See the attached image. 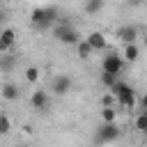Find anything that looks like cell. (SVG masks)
<instances>
[{
    "instance_id": "obj_1",
    "label": "cell",
    "mask_w": 147,
    "mask_h": 147,
    "mask_svg": "<svg viewBox=\"0 0 147 147\" xmlns=\"http://www.w3.org/2000/svg\"><path fill=\"white\" fill-rule=\"evenodd\" d=\"M60 21V11L57 7H34L32 14H30V23L34 30L39 32H46V30H53V25Z\"/></svg>"
},
{
    "instance_id": "obj_2",
    "label": "cell",
    "mask_w": 147,
    "mask_h": 147,
    "mask_svg": "<svg viewBox=\"0 0 147 147\" xmlns=\"http://www.w3.org/2000/svg\"><path fill=\"white\" fill-rule=\"evenodd\" d=\"M53 37H55L60 44H64V46H76V44L83 39L80 32H78V28H76L74 23L64 21V18H60V21L53 25Z\"/></svg>"
},
{
    "instance_id": "obj_3",
    "label": "cell",
    "mask_w": 147,
    "mask_h": 147,
    "mask_svg": "<svg viewBox=\"0 0 147 147\" xmlns=\"http://www.w3.org/2000/svg\"><path fill=\"white\" fill-rule=\"evenodd\" d=\"M108 92L117 99V103H119L124 110H133V106H136V92H133V87H131L129 83L117 80L113 87H108Z\"/></svg>"
},
{
    "instance_id": "obj_4",
    "label": "cell",
    "mask_w": 147,
    "mask_h": 147,
    "mask_svg": "<svg viewBox=\"0 0 147 147\" xmlns=\"http://www.w3.org/2000/svg\"><path fill=\"white\" fill-rule=\"evenodd\" d=\"M119 136H122V129H119L117 122H103L101 126H96L94 138H92V145H94V147H101V145L115 142Z\"/></svg>"
},
{
    "instance_id": "obj_5",
    "label": "cell",
    "mask_w": 147,
    "mask_h": 147,
    "mask_svg": "<svg viewBox=\"0 0 147 147\" xmlns=\"http://www.w3.org/2000/svg\"><path fill=\"white\" fill-rule=\"evenodd\" d=\"M122 69H124V57L119 55V53H115V51H110L108 55H103V60H101V71H108V74H122Z\"/></svg>"
},
{
    "instance_id": "obj_6",
    "label": "cell",
    "mask_w": 147,
    "mask_h": 147,
    "mask_svg": "<svg viewBox=\"0 0 147 147\" xmlns=\"http://www.w3.org/2000/svg\"><path fill=\"white\" fill-rule=\"evenodd\" d=\"M71 87H74V80H71L67 74H57V76H53V80H51V90H53L57 96L69 94Z\"/></svg>"
},
{
    "instance_id": "obj_7",
    "label": "cell",
    "mask_w": 147,
    "mask_h": 147,
    "mask_svg": "<svg viewBox=\"0 0 147 147\" xmlns=\"http://www.w3.org/2000/svg\"><path fill=\"white\" fill-rule=\"evenodd\" d=\"M30 103H32V108H34V110L46 113V110H48V103H51L48 92H44V90H34V92L30 94Z\"/></svg>"
},
{
    "instance_id": "obj_8",
    "label": "cell",
    "mask_w": 147,
    "mask_h": 147,
    "mask_svg": "<svg viewBox=\"0 0 147 147\" xmlns=\"http://www.w3.org/2000/svg\"><path fill=\"white\" fill-rule=\"evenodd\" d=\"M138 37H140V30H138L136 25H122V28L117 30V39H119L122 44H136Z\"/></svg>"
},
{
    "instance_id": "obj_9",
    "label": "cell",
    "mask_w": 147,
    "mask_h": 147,
    "mask_svg": "<svg viewBox=\"0 0 147 147\" xmlns=\"http://www.w3.org/2000/svg\"><path fill=\"white\" fill-rule=\"evenodd\" d=\"M85 41L92 46V51H106V48H108L106 34H103V32H99V30H92V32L85 37Z\"/></svg>"
},
{
    "instance_id": "obj_10",
    "label": "cell",
    "mask_w": 147,
    "mask_h": 147,
    "mask_svg": "<svg viewBox=\"0 0 147 147\" xmlns=\"http://www.w3.org/2000/svg\"><path fill=\"white\" fill-rule=\"evenodd\" d=\"M0 96H2L5 101H18V96H21V87H18L16 83L7 80V83L0 85Z\"/></svg>"
},
{
    "instance_id": "obj_11",
    "label": "cell",
    "mask_w": 147,
    "mask_h": 147,
    "mask_svg": "<svg viewBox=\"0 0 147 147\" xmlns=\"http://www.w3.org/2000/svg\"><path fill=\"white\" fill-rule=\"evenodd\" d=\"M16 69V57L11 53H0V74H11Z\"/></svg>"
},
{
    "instance_id": "obj_12",
    "label": "cell",
    "mask_w": 147,
    "mask_h": 147,
    "mask_svg": "<svg viewBox=\"0 0 147 147\" xmlns=\"http://www.w3.org/2000/svg\"><path fill=\"white\" fill-rule=\"evenodd\" d=\"M103 5H106V0H85L83 2V11L90 14V16H94V14H99L103 9Z\"/></svg>"
},
{
    "instance_id": "obj_13",
    "label": "cell",
    "mask_w": 147,
    "mask_h": 147,
    "mask_svg": "<svg viewBox=\"0 0 147 147\" xmlns=\"http://www.w3.org/2000/svg\"><path fill=\"white\" fill-rule=\"evenodd\" d=\"M122 55H124L126 62H136V60L140 57V48H138V44H124Z\"/></svg>"
},
{
    "instance_id": "obj_14",
    "label": "cell",
    "mask_w": 147,
    "mask_h": 147,
    "mask_svg": "<svg viewBox=\"0 0 147 147\" xmlns=\"http://www.w3.org/2000/svg\"><path fill=\"white\" fill-rule=\"evenodd\" d=\"M92 53H94V51H92V46H90L85 39H80V41L76 44V55H78L80 60H90V57H92Z\"/></svg>"
},
{
    "instance_id": "obj_15",
    "label": "cell",
    "mask_w": 147,
    "mask_h": 147,
    "mask_svg": "<svg viewBox=\"0 0 147 147\" xmlns=\"http://www.w3.org/2000/svg\"><path fill=\"white\" fill-rule=\"evenodd\" d=\"M0 41H5L9 48H14V44H16V32H14L11 28H5V30L0 32Z\"/></svg>"
},
{
    "instance_id": "obj_16",
    "label": "cell",
    "mask_w": 147,
    "mask_h": 147,
    "mask_svg": "<svg viewBox=\"0 0 147 147\" xmlns=\"http://www.w3.org/2000/svg\"><path fill=\"white\" fill-rule=\"evenodd\" d=\"M101 119L103 122H117V110L113 106H103L101 108Z\"/></svg>"
},
{
    "instance_id": "obj_17",
    "label": "cell",
    "mask_w": 147,
    "mask_h": 147,
    "mask_svg": "<svg viewBox=\"0 0 147 147\" xmlns=\"http://www.w3.org/2000/svg\"><path fill=\"white\" fill-rule=\"evenodd\" d=\"M117 83V74H108V71H101V85L103 87H113Z\"/></svg>"
},
{
    "instance_id": "obj_18",
    "label": "cell",
    "mask_w": 147,
    "mask_h": 147,
    "mask_svg": "<svg viewBox=\"0 0 147 147\" xmlns=\"http://www.w3.org/2000/svg\"><path fill=\"white\" fill-rule=\"evenodd\" d=\"M136 129L147 136V115H145V113H140V115L136 117Z\"/></svg>"
},
{
    "instance_id": "obj_19",
    "label": "cell",
    "mask_w": 147,
    "mask_h": 147,
    "mask_svg": "<svg viewBox=\"0 0 147 147\" xmlns=\"http://www.w3.org/2000/svg\"><path fill=\"white\" fill-rule=\"evenodd\" d=\"M25 80L28 83H37L39 80V69L37 67H28L25 69Z\"/></svg>"
},
{
    "instance_id": "obj_20",
    "label": "cell",
    "mask_w": 147,
    "mask_h": 147,
    "mask_svg": "<svg viewBox=\"0 0 147 147\" xmlns=\"http://www.w3.org/2000/svg\"><path fill=\"white\" fill-rule=\"evenodd\" d=\"M11 131V122H9V117L7 115H0V136H7Z\"/></svg>"
},
{
    "instance_id": "obj_21",
    "label": "cell",
    "mask_w": 147,
    "mask_h": 147,
    "mask_svg": "<svg viewBox=\"0 0 147 147\" xmlns=\"http://www.w3.org/2000/svg\"><path fill=\"white\" fill-rule=\"evenodd\" d=\"M115 101H117V99H115L110 92H106V94L101 96V106H115Z\"/></svg>"
},
{
    "instance_id": "obj_22",
    "label": "cell",
    "mask_w": 147,
    "mask_h": 147,
    "mask_svg": "<svg viewBox=\"0 0 147 147\" xmlns=\"http://www.w3.org/2000/svg\"><path fill=\"white\" fill-rule=\"evenodd\" d=\"M142 2H145V0H126V5H129V7H140Z\"/></svg>"
},
{
    "instance_id": "obj_23",
    "label": "cell",
    "mask_w": 147,
    "mask_h": 147,
    "mask_svg": "<svg viewBox=\"0 0 147 147\" xmlns=\"http://www.w3.org/2000/svg\"><path fill=\"white\" fill-rule=\"evenodd\" d=\"M140 108H142V110H145V108H147V92H145V94H142V96H140Z\"/></svg>"
},
{
    "instance_id": "obj_24",
    "label": "cell",
    "mask_w": 147,
    "mask_h": 147,
    "mask_svg": "<svg viewBox=\"0 0 147 147\" xmlns=\"http://www.w3.org/2000/svg\"><path fill=\"white\" fill-rule=\"evenodd\" d=\"M9 51H11V48H9L5 41H0V53H9Z\"/></svg>"
},
{
    "instance_id": "obj_25",
    "label": "cell",
    "mask_w": 147,
    "mask_h": 147,
    "mask_svg": "<svg viewBox=\"0 0 147 147\" xmlns=\"http://www.w3.org/2000/svg\"><path fill=\"white\" fill-rule=\"evenodd\" d=\"M142 46H145V48H147V32H145V34H142Z\"/></svg>"
},
{
    "instance_id": "obj_26",
    "label": "cell",
    "mask_w": 147,
    "mask_h": 147,
    "mask_svg": "<svg viewBox=\"0 0 147 147\" xmlns=\"http://www.w3.org/2000/svg\"><path fill=\"white\" fill-rule=\"evenodd\" d=\"M0 21H5V11H0Z\"/></svg>"
},
{
    "instance_id": "obj_27",
    "label": "cell",
    "mask_w": 147,
    "mask_h": 147,
    "mask_svg": "<svg viewBox=\"0 0 147 147\" xmlns=\"http://www.w3.org/2000/svg\"><path fill=\"white\" fill-rule=\"evenodd\" d=\"M142 113H145V115H147V108H145V110H142Z\"/></svg>"
},
{
    "instance_id": "obj_28",
    "label": "cell",
    "mask_w": 147,
    "mask_h": 147,
    "mask_svg": "<svg viewBox=\"0 0 147 147\" xmlns=\"http://www.w3.org/2000/svg\"><path fill=\"white\" fill-rule=\"evenodd\" d=\"M124 2H126V0H124Z\"/></svg>"
}]
</instances>
